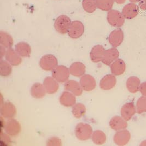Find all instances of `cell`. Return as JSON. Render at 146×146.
Returning a JSON list of instances; mask_svg holds the SVG:
<instances>
[{
  "label": "cell",
  "instance_id": "1",
  "mask_svg": "<svg viewBox=\"0 0 146 146\" xmlns=\"http://www.w3.org/2000/svg\"><path fill=\"white\" fill-rule=\"evenodd\" d=\"M75 134L77 138L80 141L89 139L93 134V129L86 123H80L77 125L75 129Z\"/></svg>",
  "mask_w": 146,
  "mask_h": 146
},
{
  "label": "cell",
  "instance_id": "2",
  "mask_svg": "<svg viewBox=\"0 0 146 146\" xmlns=\"http://www.w3.org/2000/svg\"><path fill=\"white\" fill-rule=\"evenodd\" d=\"M125 19L121 12L114 9H111L108 11L107 15V19L108 23L112 27H122L125 23Z\"/></svg>",
  "mask_w": 146,
  "mask_h": 146
},
{
  "label": "cell",
  "instance_id": "3",
  "mask_svg": "<svg viewBox=\"0 0 146 146\" xmlns=\"http://www.w3.org/2000/svg\"><path fill=\"white\" fill-rule=\"evenodd\" d=\"M71 23V20L68 16L61 15L56 18L54 23V27L59 33L65 34L68 33Z\"/></svg>",
  "mask_w": 146,
  "mask_h": 146
},
{
  "label": "cell",
  "instance_id": "4",
  "mask_svg": "<svg viewBox=\"0 0 146 146\" xmlns=\"http://www.w3.org/2000/svg\"><path fill=\"white\" fill-rule=\"evenodd\" d=\"M58 60L55 56L51 54L46 55L42 57L40 61V67L44 71H53L58 66Z\"/></svg>",
  "mask_w": 146,
  "mask_h": 146
},
{
  "label": "cell",
  "instance_id": "5",
  "mask_svg": "<svg viewBox=\"0 0 146 146\" xmlns=\"http://www.w3.org/2000/svg\"><path fill=\"white\" fill-rule=\"evenodd\" d=\"M84 32L83 24L78 20L72 21L68 31L69 37L73 39H78L80 37Z\"/></svg>",
  "mask_w": 146,
  "mask_h": 146
},
{
  "label": "cell",
  "instance_id": "6",
  "mask_svg": "<svg viewBox=\"0 0 146 146\" xmlns=\"http://www.w3.org/2000/svg\"><path fill=\"white\" fill-rule=\"evenodd\" d=\"M70 71L64 65L58 66L52 72V77L58 82L65 83L67 82L70 76Z\"/></svg>",
  "mask_w": 146,
  "mask_h": 146
},
{
  "label": "cell",
  "instance_id": "7",
  "mask_svg": "<svg viewBox=\"0 0 146 146\" xmlns=\"http://www.w3.org/2000/svg\"><path fill=\"white\" fill-rule=\"evenodd\" d=\"M124 33L120 29L113 30L110 34L108 40L111 45L114 48L120 46L124 40Z\"/></svg>",
  "mask_w": 146,
  "mask_h": 146
},
{
  "label": "cell",
  "instance_id": "8",
  "mask_svg": "<svg viewBox=\"0 0 146 146\" xmlns=\"http://www.w3.org/2000/svg\"><path fill=\"white\" fill-rule=\"evenodd\" d=\"M131 139V134L128 130H121L118 131L114 136V142L118 146L126 145Z\"/></svg>",
  "mask_w": 146,
  "mask_h": 146
},
{
  "label": "cell",
  "instance_id": "9",
  "mask_svg": "<svg viewBox=\"0 0 146 146\" xmlns=\"http://www.w3.org/2000/svg\"><path fill=\"white\" fill-rule=\"evenodd\" d=\"M139 7L135 3L130 2L123 7L121 13L127 19L135 18L139 14Z\"/></svg>",
  "mask_w": 146,
  "mask_h": 146
},
{
  "label": "cell",
  "instance_id": "10",
  "mask_svg": "<svg viewBox=\"0 0 146 146\" xmlns=\"http://www.w3.org/2000/svg\"><path fill=\"white\" fill-rule=\"evenodd\" d=\"M119 56V52L118 50L113 47L112 48L105 50L102 62L107 66H111L113 62L118 59Z\"/></svg>",
  "mask_w": 146,
  "mask_h": 146
},
{
  "label": "cell",
  "instance_id": "11",
  "mask_svg": "<svg viewBox=\"0 0 146 146\" xmlns=\"http://www.w3.org/2000/svg\"><path fill=\"white\" fill-rule=\"evenodd\" d=\"M80 84L83 90L86 92L92 91L96 86L95 78L89 74H85L82 76L80 80Z\"/></svg>",
  "mask_w": 146,
  "mask_h": 146
},
{
  "label": "cell",
  "instance_id": "12",
  "mask_svg": "<svg viewBox=\"0 0 146 146\" xmlns=\"http://www.w3.org/2000/svg\"><path fill=\"white\" fill-rule=\"evenodd\" d=\"M6 132L10 136H15L18 135L21 131V126L19 123L16 120H9L5 126Z\"/></svg>",
  "mask_w": 146,
  "mask_h": 146
},
{
  "label": "cell",
  "instance_id": "13",
  "mask_svg": "<svg viewBox=\"0 0 146 146\" xmlns=\"http://www.w3.org/2000/svg\"><path fill=\"white\" fill-rule=\"evenodd\" d=\"M136 109L134 104L132 102L126 103L123 105L121 108V115L126 120L129 121L133 118V116L136 114Z\"/></svg>",
  "mask_w": 146,
  "mask_h": 146
},
{
  "label": "cell",
  "instance_id": "14",
  "mask_svg": "<svg viewBox=\"0 0 146 146\" xmlns=\"http://www.w3.org/2000/svg\"><path fill=\"white\" fill-rule=\"evenodd\" d=\"M117 83L115 77L113 74H107L100 80V88L104 90H109L113 88Z\"/></svg>",
  "mask_w": 146,
  "mask_h": 146
},
{
  "label": "cell",
  "instance_id": "15",
  "mask_svg": "<svg viewBox=\"0 0 146 146\" xmlns=\"http://www.w3.org/2000/svg\"><path fill=\"white\" fill-rule=\"evenodd\" d=\"M64 89L73 94L76 96H80L83 93V89L80 84L74 80H70L66 82L64 85Z\"/></svg>",
  "mask_w": 146,
  "mask_h": 146
},
{
  "label": "cell",
  "instance_id": "16",
  "mask_svg": "<svg viewBox=\"0 0 146 146\" xmlns=\"http://www.w3.org/2000/svg\"><path fill=\"white\" fill-rule=\"evenodd\" d=\"M17 111L15 107L10 102H5L1 106V114L2 116L6 118H12L15 115Z\"/></svg>",
  "mask_w": 146,
  "mask_h": 146
},
{
  "label": "cell",
  "instance_id": "17",
  "mask_svg": "<svg viewBox=\"0 0 146 146\" xmlns=\"http://www.w3.org/2000/svg\"><path fill=\"white\" fill-rule=\"evenodd\" d=\"M110 126L114 130L119 131L125 129L127 127V123L122 117L115 116L110 120Z\"/></svg>",
  "mask_w": 146,
  "mask_h": 146
},
{
  "label": "cell",
  "instance_id": "18",
  "mask_svg": "<svg viewBox=\"0 0 146 146\" xmlns=\"http://www.w3.org/2000/svg\"><path fill=\"white\" fill-rule=\"evenodd\" d=\"M105 50L101 45H97L94 46L90 53V59L93 62L97 63L102 61Z\"/></svg>",
  "mask_w": 146,
  "mask_h": 146
},
{
  "label": "cell",
  "instance_id": "19",
  "mask_svg": "<svg viewBox=\"0 0 146 146\" xmlns=\"http://www.w3.org/2000/svg\"><path fill=\"white\" fill-rule=\"evenodd\" d=\"M5 56L7 61L13 66H18L21 63L22 60L21 56L12 48L7 50Z\"/></svg>",
  "mask_w": 146,
  "mask_h": 146
},
{
  "label": "cell",
  "instance_id": "20",
  "mask_svg": "<svg viewBox=\"0 0 146 146\" xmlns=\"http://www.w3.org/2000/svg\"><path fill=\"white\" fill-rule=\"evenodd\" d=\"M43 85L46 89V93L49 94H53L56 93L59 88L58 82L53 77H47L44 81Z\"/></svg>",
  "mask_w": 146,
  "mask_h": 146
},
{
  "label": "cell",
  "instance_id": "21",
  "mask_svg": "<svg viewBox=\"0 0 146 146\" xmlns=\"http://www.w3.org/2000/svg\"><path fill=\"white\" fill-rule=\"evenodd\" d=\"M60 104L65 107L73 106L76 104V99L75 95L68 92H64L59 99Z\"/></svg>",
  "mask_w": 146,
  "mask_h": 146
},
{
  "label": "cell",
  "instance_id": "22",
  "mask_svg": "<svg viewBox=\"0 0 146 146\" xmlns=\"http://www.w3.org/2000/svg\"><path fill=\"white\" fill-rule=\"evenodd\" d=\"M46 90L44 85L40 83H35L31 86L30 89V94L31 96L37 99L44 98L46 94Z\"/></svg>",
  "mask_w": 146,
  "mask_h": 146
},
{
  "label": "cell",
  "instance_id": "23",
  "mask_svg": "<svg viewBox=\"0 0 146 146\" xmlns=\"http://www.w3.org/2000/svg\"><path fill=\"white\" fill-rule=\"evenodd\" d=\"M126 70V64L124 60L117 59L111 65V70L115 76H120L125 72Z\"/></svg>",
  "mask_w": 146,
  "mask_h": 146
},
{
  "label": "cell",
  "instance_id": "24",
  "mask_svg": "<svg viewBox=\"0 0 146 146\" xmlns=\"http://www.w3.org/2000/svg\"><path fill=\"white\" fill-rule=\"evenodd\" d=\"M15 50L23 58H28L31 53V48L30 45L25 42H20L15 46Z\"/></svg>",
  "mask_w": 146,
  "mask_h": 146
},
{
  "label": "cell",
  "instance_id": "25",
  "mask_svg": "<svg viewBox=\"0 0 146 146\" xmlns=\"http://www.w3.org/2000/svg\"><path fill=\"white\" fill-rule=\"evenodd\" d=\"M70 73L75 77H81L86 72L85 65L80 62H76L73 63L69 68Z\"/></svg>",
  "mask_w": 146,
  "mask_h": 146
},
{
  "label": "cell",
  "instance_id": "26",
  "mask_svg": "<svg viewBox=\"0 0 146 146\" xmlns=\"http://www.w3.org/2000/svg\"><path fill=\"white\" fill-rule=\"evenodd\" d=\"M126 85L127 90L130 93H137L139 90L141 85L140 80L137 77H130L127 80Z\"/></svg>",
  "mask_w": 146,
  "mask_h": 146
},
{
  "label": "cell",
  "instance_id": "27",
  "mask_svg": "<svg viewBox=\"0 0 146 146\" xmlns=\"http://www.w3.org/2000/svg\"><path fill=\"white\" fill-rule=\"evenodd\" d=\"M14 41L12 36L6 32L1 31L0 32V43L1 46L6 48H11L13 44Z\"/></svg>",
  "mask_w": 146,
  "mask_h": 146
},
{
  "label": "cell",
  "instance_id": "28",
  "mask_svg": "<svg viewBox=\"0 0 146 146\" xmlns=\"http://www.w3.org/2000/svg\"><path fill=\"white\" fill-rule=\"evenodd\" d=\"M92 139L93 142L98 145H102L106 142V136L101 130H96L92 134Z\"/></svg>",
  "mask_w": 146,
  "mask_h": 146
},
{
  "label": "cell",
  "instance_id": "29",
  "mask_svg": "<svg viewBox=\"0 0 146 146\" xmlns=\"http://www.w3.org/2000/svg\"><path fill=\"white\" fill-rule=\"evenodd\" d=\"M72 112L75 118L80 119L85 115L86 112V108L83 104L81 103L76 104L73 106Z\"/></svg>",
  "mask_w": 146,
  "mask_h": 146
},
{
  "label": "cell",
  "instance_id": "30",
  "mask_svg": "<svg viewBox=\"0 0 146 146\" xmlns=\"http://www.w3.org/2000/svg\"><path fill=\"white\" fill-rule=\"evenodd\" d=\"M98 8L103 11H110L114 3V0H96Z\"/></svg>",
  "mask_w": 146,
  "mask_h": 146
},
{
  "label": "cell",
  "instance_id": "31",
  "mask_svg": "<svg viewBox=\"0 0 146 146\" xmlns=\"http://www.w3.org/2000/svg\"><path fill=\"white\" fill-rule=\"evenodd\" d=\"M12 71L11 65L5 60H1L0 62V74L3 77L9 76Z\"/></svg>",
  "mask_w": 146,
  "mask_h": 146
},
{
  "label": "cell",
  "instance_id": "32",
  "mask_svg": "<svg viewBox=\"0 0 146 146\" xmlns=\"http://www.w3.org/2000/svg\"><path fill=\"white\" fill-rule=\"evenodd\" d=\"M82 6L84 10L88 13H92L98 8L96 0H83Z\"/></svg>",
  "mask_w": 146,
  "mask_h": 146
},
{
  "label": "cell",
  "instance_id": "33",
  "mask_svg": "<svg viewBox=\"0 0 146 146\" xmlns=\"http://www.w3.org/2000/svg\"><path fill=\"white\" fill-rule=\"evenodd\" d=\"M136 111L138 114L146 112V96L139 98L136 103Z\"/></svg>",
  "mask_w": 146,
  "mask_h": 146
},
{
  "label": "cell",
  "instance_id": "34",
  "mask_svg": "<svg viewBox=\"0 0 146 146\" xmlns=\"http://www.w3.org/2000/svg\"><path fill=\"white\" fill-rule=\"evenodd\" d=\"M47 146H61L62 143L60 139L56 137H53L49 139L46 143Z\"/></svg>",
  "mask_w": 146,
  "mask_h": 146
},
{
  "label": "cell",
  "instance_id": "35",
  "mask_svg": "<svg viewBox=\"0 0 146 146\" xmlns=\"http://www.w3.org/2000/svg\"><path fill=\"white\" fill-rule=\"evenodd\" d=\"M139 90L143 96H146V82H143L141 84Z\"/></svg>",
  "mask_w": 146,
  "mask_h": 146
},
{
  "label": "cell",
  "instance_id": "36",
  "mask_svg": "<svg viewBox=\"0 0 146 146\" xmlns=\"http://www.w3.org/2000/svg\"><path fill=\"white\" fill-rule=\"evenodd\" d=\"M139 9L142 11H146V0H141L139 2Z\"/></svg>",
  "mask_w": 146,
  "mask_h": 146
},
{
  "label": "cell",
  "instance_id": "37",
  "mask_svg": "<svg viewBox=\"0 0 146 146\" xmlns=\"http://www.w3.org/2000/svg\"><path fill=\"white\" fill-rule=\"evenodd\" d=\"M6 48H5L4 46H1V58H2L4 56L6 55V52L7 50L5 49Z\"/></svg>",
  "mask_w": 146,
  "mask_h": 146
},
{
  "label": "cell",
  "instance_id": "38",
  "mask_svg": "<svg viewBox=\"0 0 146 146\" xmlns=\"http://www.w3.org/2000/svg\"><path fill=\"white\" fill-rule=\"evenodd\" d=\"M126 0H114V2H115L119 5H121V4L124 3L126 2Z\"/></svg>",
  "mask_w": 146,
  "mask_h": 146
},
{
  "label": "cell",
  "instance_id": "39",
  "mask_svg": "<svg viewBox=\"0 0 146 146\" xmlns=\"http://www.w3.org/2000/svg\"><path fill=\"white\" fill-rule=\"evenodd\" d=\"M130 1V2L132 3H137V2H139L141 0H129Z\"/></svg>",
  "mask_w": 146,
  "mask_h": 146
},
{
  "label": "cell",
  "instance_id": "40",
  "mask_svg": "<svg viewBox=\"0 0 146 146\" xmlns=\"http://www.w3.org/2000/svg\"><path fill=\"white\" fill-rule=\"evenodd\" d=\"M140 146H146V141H143L141 144Z\"/></svg>",
  "mask_w": 146,
  "mask_h": 146
}]
</instances>
